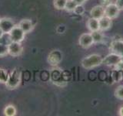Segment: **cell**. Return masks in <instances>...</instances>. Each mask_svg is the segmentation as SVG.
I'll list each match as a JSON object with an SVG mask.
<instances>
[{
	"instance_id": "6da1fadb",
	"label": "cell",
	"mask_w": 123,
	"mask_h": 116,
	"mask_svg": "<svg viewBox=\"0 0 123 116\" xmlns=\"http://www.w3.org/2000/svg\"><path fill=\"white\" fill-rule=\"evenodd\" d=\"M21 79L22 73L20 70H18V68L13 69L9 74V77L6 83V87L10 90L17 88L21 83Z\"/></svg>"
},
{
	"instance_id": "7a4b0ae2",
	"label": "cell",
	"mask_w": 123,
	"mask_h": 116,
	"mask_svg": "<svg viewBox=\"0 0 123 116\" xmlns=\"http://www.w3.org/2000/svg\"><path fill=\"white\" fill-rule=\"evenodd\" d=\"M103 57L98 54H91L82 60V66L85 69H92L102 64Z\"/></svg>"
},
{
	"instance_id": "3957f363",
	"label": "cell",
	"mask_w": 123,
	"mask_h": 116,
	"mask_svg": "<svg viewBox=\"0 0 123 116\" xmlns=\"http://www.w3.org/2000/svg\"><path fill=\"white\" fill-rule=\"evenodd\" d=\"M122 58V56L111 52V53L108 54L105 57L103 58L102 64H104L106 66H109V67H115V66H116L121 61Z\"/></svg>"
},
{
	"instance_id": "277c9868",
	"label": "cell",
	"mask_w": 123,
	"mask_h": 116,
	"mask_svg": "<svg viewBox=\"0 0 123 116\" xmlns=\"http://www.w3.org/2000/svg\"><path fill=\"white\" fill-rule=\"evenodd\" d=\"M62 60V53L59 50H54L49 53L48 56V62L50 65L56 66Z\"/></svg>"
},
{
	"instance_id": "5b68a950",
	"label": "cell",
	"mask_w": 123,
	"mask_h": 116,
	"mask_svg": "<svg viewBox=\"0 0 123 116\" xmlns=\"http://www.w3.org/2000/svg\"><path fill=\"white\" fill-rule=\"evenodd\" d=\"M12 40L14 42L21 43L25 39V32L18 26H15L9 32Z\"/></svg>"
},
{
	"instance_id": "8992f818",
	"label": "cell",
	"mask_w": 123,
	"mask_h": 116,
	"mask_svg": "<svg viewBox=\"0 0 123 116\" xmlns=\"http://www.w3.org/2000/svg\"><path fill=\"white\" fill-rule=\"evenodd\" d=\"M8 49H9V54L12 57L20 56L23 51L22 46L21 44V43L19 42L12 41L8 46Z\"/></svg>"
},
{
	"instance_id": "52a82bcc",
	"label": "cell",
	"mask_w": 123,
	"mask_h": 116,
	"mask_svg": "<svg viewBox=\"0 0 123 116\" xmlns=\"http://www.w3.org/2000/svg\"><path fill=\"white\" fill-rule=\"evenodd\" d=\"M119 11H120V9H118L116 4L111 3L105 7V15L112 19L118 16L119 14Z\"/></svg>"
},
{
	"instance_id": "ba28073f",
	"label": "cell",
	"mask_w": 123,
	"mask_h": 116,
	"mask_svg": "<svg viewBox=\"0 0 123 116\" xmlns=\"http://www.w3.org/2000/svg\"><path fill=\"white\" fill-rule=\"evenodd\" d=\"M79 45L83 48H88L94 44L93 39H92L91 33H83L80 36L79 39Z\"/></svg>"
},
{
	"instance_id": "9c48e42d",
	"label": "cell",
	"mask_w": 123,
	"mask_h": 116,
	"mask_svg": "<svg viewBox=\"0 0 123 116\" xmlns=\"http://www.w3.org/2000/svg\"><path fill=\"white\" fill-rule=\"evenodd\" d=\"M15 26V22L12 19L2 18L0 19V28L4 33H9Z\"/></svg>"
},
{
	"instance_id": "30bf717a",
	"label": "cell",
	"mask_w": 123,
	"mask_h": 116,
	"mask_svg": "<svg viewBox=\"0 0 123 116\" xmlns=\"http://www.w3.org/2000/svg\"><path fill=\"white\" fill-rule=\"evenodd\" d=\"M110 50L112 53H117L123 57V41L120 40H115L111 42Z\"/></svg>"
},
{
	"instance_id": "8fae6325",
	"label": "cell",
	"mask_w": 123,
	"mask_h": 116,
	"mask_svg": "<svg viewBox=\"0 0 123 116\" xmlns=\"http://www.w3.org/2000/svg\"><path fill=\"white\" fill-rule=\"evenodd\" d=\"M90 15L91 17L99 19L100 18H102L105 15V8L100 5L95 6L91 9Z\"/></svg>"
},
{
	"instance_id": "7c38bea8",
	"label": "cell",
	"mask_w": 123,
	"mask_h": 116,
	"mask_svg": "<svg viewBox=\"0 0 123 116\" xmlns=\"http://www.w3.org/2000/svg\"><path fill=\"white\" fill-rule=\"evenodd\" d=\"M18 26L24 31L25 33H28L31 32L33 29V23L30 19H22V20L19 22Z\"/></svg>"
},
{
	"instance_id": "4fadbf2b",
	"label": "cell",
	"mask_w": 123,
	"mask_h": 116,
	"mask_svg": "<svg viewBox=\"0 0 123 116\" xmlns=\"http://www.w3.org/2000/svg\"><path fill=\"white\" fill-rule=\"evenodd\" d=\"M99 22V29L100 30H107L109 29L111 26V19L109 17L104 15L102 18L98 19Z\"/></svg>"
},
{
	"instance_id": "5bb4252c",
	"label": "cell",
	"mask_w": 123,
	"mask_h": 116,
	"mask_svg": "<svg viewBox=\"0 0 123 116\" xmlns=\"http://www.w3.org/2000/svg\"><path fill=\"white\" fill-rule=\"evenodd\" d=\"M87 27L91 32L99 30V22L98 19L91 17L87 22Z\"/></svg>"
},
{
	"instance_id": "9a60e30c",
	"label": "cell",
	"mask_w": 123,
	"mask_h": 116,
	"mask_svg": "<svg viewBox=\"0 0 123 116\" xmlns=\"http://www.w3.org/2000/svg\"><path fill=\"white\" fill-rule=\"evenodd\" d=\"M111 78L114 80V82H119L123 80V71L118 69H114L111 71Z\"/></svg>"
},
{
	"instance_id": "2e32d148",
	"label": "cell",
	"mask_w": 123,
	"mask_h": 116,
	"mask_svg": "<svg viewBox=\"0 0 123 116\" xmlns=\"http://www.w3.org/2000/svg\"><path fill=\"white\" fill-rule=\"evenodd\" d=\"M92 39H93V41L95 44H98V43H101L103 39H104V36L102 33L101 30H96V31H93V32L91 33Z\"/></svg>"
},
{
	"instance_id": "e0dca14e",
	"label": "cell",
	"mask_w": 123,
	"mask_h": 116,
	"mask_svg": "<svg viewBox=\"0 0 123 116\" xmlns=\"http://www.w3.org/2000/svg\"><path fill=\"white\" fill-rule=\"evenodd\" d=\"M12 42V40L10 33H3L2 36L0 37V44L8 46Z\"/></svg>"
},
{
	"instance_id": "ac0fdd59",
	"label": "cell",
	"mask_w": 123,
	"mask_h": 116,
	"mask_svg": "<svg viewBox=\"0 0 123 116\" xmlns=\"http://www.w3.org/2000/svg\"><path fill=\"white\" fill-rule=\"evenodd\" d=\"M4 114L6 116H14L16 115V109H15V108L13 105L9 104V105H7L5 108Z\"/></svg>"
},
{
	"instance_id": "d6986e66",
	"label": "cell",
	"mask_w": 123,
	"mask_h": 116,
	"mask_svg": "<svg viewBox=\"0 0 123 116\" xmlns=\"http://www.w3.org/2000/svg\"><path fill=\"white\" fill-rule=\"evenodd\" d=\"M66 2H67V0H54V2H53L54 7H55L56 9H59V10L65 9V5H66Z\"/></svg>"
},
{
	"instance_id": "ffe728a7",
	"label": "cell",
	"mask_w": 123,
	"mask_h": 116,
	"mask_svg": "<svg viewBox=\"0 0 123 116\" xmlns=\"http://www.w3.org/2000/svg\"><path fill=\"white\" fill-rule=\"evenodd\" d=\"M9 77V73L6 70L3 68H0V83L6 84Z\"/></svg>"
},
{
	"instance_id": "44dd1931",
	"label": "cell",
	"mask_w": 123,
	"mask_h": 116,
	"mask_svg": "<svg viewBox=\"0 0 123 116\" xmlns=\"http://www.w3.org/2000/svg\"><path fill=\"white\" fill-rule=\"evenodd\" d=\"M77 5H78V4H77L74 0H67L65 9H66L68 12H73Z\"/></svg>"
},
{
	"instance_id": "7402d4cb",
	"label": "cell",
	"mask_w": 123,
	"mask_h": 116,
	"mask_svg": "<svg viewBox=\"0 0 123 116\" xmlns=\"http://www.w3.org/2000/svg\"><path fill=\"white\" fill-rule=\"evenodd\" d=\"M115 95L117 98L123 100V85L118 86L115 91Z\"/></svg>"
},
{
	"instance_id": "603a6c76",
	"label": "cell",
	"mask_w": 123,
	"mask_h": 116,
	"mask_svg": "<svg viewBox=\"0 0 123 116\" xmlns=\"http://www.w3.org/2000/svg\"><path fill=\"white\" fill-rule=\"evenodd\" d=\"M73 12H74V13L76 15H83L85 13V8L82 4H78Z\"/></svg>"
},
{
	"instance_id": "cb8c5ba5",
	"label": "cell",
	"mask_w": 123,
	"mask_h": 116,
	"mask_svg": "<svg viewBox=\"0 0 123 116\" xmlns=\"http://www.w3.org/2000/svg\"><path fill=\"white\" fill-rule=\"evenodd\" d=\"M9 54V49L8 46L0 44V57H3Z\"/></svg>"
},
{
	"instance_id": "d4e9b609",
	"label": "cell",
	"mask_w": 123,
	"mask_h": 116,
	"mask_svg": "<svg viewBox=\"0 0 123 116\" xmlns=\"http://www.w3.org/2000/svg\"><path fill=\"white\" fill-rule=\"evenodd\" d=\"M111 1H112V0H98L99 5L103 6L104 8H105V6H107L108 5H109V4L112 3Z\"/></svg>"
},
{
	"instance_id": "484cf974",
	"label": "cell",
	"mask_w": 123,
	"mask_h": 116,
	"mask_svg": "<svg viewBox=\"0 0 123 116\" xmlns=\"http://www.w3.org/2000/svg\"><path fill=\"white\" fill-rule=\"evenodd\" d=\"M115 4H116V6L118 7V9L120 10L123 9V0H116Z\"/></svg>"
},
{
	"instance_id": "4316f807",
	"label": "cell",
	"mask_w": 123,
	"mask_h": 116,
	"mask_svg": "<svg viewBox=\"0 0 123 116\" xmlns=\"http://www.w3.org/2000/svg\"><path fill=\"white\" fill-rule=\"evenodd\" d=\"M74 1L77 3V4H83L86 2L87 0H74Z\"/></svg>"
},
{
	"instance_id": "83f0119b",
	"label": "cell",
	"mask_w": 123,
	"mask_h": 116,
	"mask_svg": "<svg viewBox=\"0 0 123 116\" xmlns=\"http://www.w3.org/2000/svg\"><path fill=\"white\" fill-rule=\"evenodd\" d=\"M118 113H119V115H120L121 116H123V106H122V107H121L120 108H119Z\"/></svg>"
},
{
	"instance_id": "f1b7e54d",
	"label": "cell",
	"mask_w": 123,
	"mask_h": 116,
	"mask_svg": "<svg viewBox=\"0 0 123 116\" xmlns=\"http://www.w3.org/2000/svg\"><path fill=\"white\" fill-rule=\"evenodd\" d=\"M3 33H4V32H3V31H2V29L1 28H0V37L2 36V35L3 34Z\"/></svg>"
},
{
	"instance_id": "f546056e",
	"label": "cell",
	"mask_w": 123,
	"mask_h": 116,
	"mask_svg": "<svg viewBox=\"0 0 123 116\" xmlns=\"http://www.w3.org/2000/svg\"><path fill=\"white\" fill-rule=\"evenodd\" d=\"M122 58H123V57H122Z\"/></svg>"
},
{
	"instance_id": "4dcf8cb0",
	"label": "cell",
	"mask_w": 123,
	"mask_h": 116,
	"mask_svg": "<svg viewBox=\"0 0 123 116\" xmlns=\"http://www.w3.org/2000/svg\"></svg>"
}]
</instances>
